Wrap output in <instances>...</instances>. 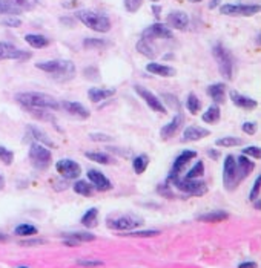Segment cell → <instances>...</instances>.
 <instances>
[{
    "mask_svg": "<svg viewBox=\"0 0 261 268\" xmlns=\"http://www.w3.org/2000/svg\"><path fill=\"white\" fill-rule=\"evenodd\" d=\"M149 157L148 155H139V157H135L134 158V161H132V167H134V172L137 173V175H142V173H145L146 172V168H148V166H149Z\"/></svg>",
    "mask_w": 261,
    "mask_h": 268,
    "instance_id": "836d02e7",
    "label": "cell"
},
{
    "mask_svg": "<svg viewBox=\"0 0 261 268\" xmlns=\"http://www.w3.org/2000/svg\"><path fill=\"white\" fill-rule=\"evenodd\" d=\"M73 19H66V17H62L60 19V22L62 23H65V25H70V26H74V22H71Z\"/></svg>",
    "mask_w": 261,
    "mask_h": 268,
    "instance_id": "9f6ffc18",
    "label": "cell"
},
{
    "mask_svg": "<svg viewBox=\"0 0 261 268\" xmlns=\"http://www.w3.org/2000/svg\"><path fill=\"white\" fill-rule=\"evenodd\" d=\"M189 2H192V3H200V2H203V0H189Z\"/></svg>",
    "mask_w": 261,
    "mask_h": 268,
    "instance_id": "94428289",
    "label": "cell"
},
{
    "mask_svg": "<svg viewBox=\"0 0 261 268\" xmlns=\"http://www.w3.org/2000/svg\"><path fill=\"white\" fill-rule=\"evenodd\" d=\"M238 268H257V264L255 262H241L238 264Z\"/></svg>",
    "mask_w": 261,
    "mask_h": 268,
    "instance_id": "11a10c76",
    "label": "cell"
},
{
    "mask_svg": "<svg viewBox=\"0 0 261 268\" xmlns=\"http://www.w3.org/2000/svg\"><path fill=\"white\" fill-rule=\"evenodd\" d=\"M75 19L95 33L105 34V33L111 31V28H112V23L108 16H105V14H102L99 11H94V9H77Z\"/></svg>",
    "mask_w": 261,
    "mask_h": 268,
    "instance_id": "3957f363",
    "label": "cell"
},
{
    "mask_svg": "<svg viewBox=\"0 0 261 268\" xmlns=\"http://www.w3.org/2000/svg\"><path fill=\"white\" fill-rule=\"evenodd\" d=\"M243 139L237 138V136H223V138H218L215 141V146L218 147H238L241 146Z\"/></svg>",
    "mask_w": 261,
    "mask_h": 268,
    "instance_id": "8d00e7d4",
    "label": "cell"
},
{
    "mask_svg": "<svg viewBox=\"0 0 261 268\" xmlns=\"http://www.w3.org/2000/svg\"><path fill=\"white\" fill-rule=\"evenodd\" d=\"M38 0H0V16H20L37 6Z\"/></svg>",
    "mask_w": 261,
    "mask_h": 268,
    "instance_id": "8992f818",
    "label": "cell"
},
{
    "mask_svg": "<svg viewBox=\"0 0 261 268\" xmlns=\"http://www.w3.org/2000/svg\"><path fill=\"white\" fill-rule=\"evenodd\" d=\"M16 101H19L25 109L59 110L62 107L56 98L42 92H20L16 95Z\"/></svg>",
    "mask_w": 261,
    "mask_h": 268,
    "instance_id": "7a4b0ae2",
    "label": "cell"
},
{
    "mask_svg": "<svg viewBox=\"0 0 261 268\" xmlns=\"http://www.w3.org/2000/svg\"><path fill=\"white\" fill-rule=\"evenodd\" d=\"M238 184H240V179L237 172L235 157H233V155H227L223 164V186L227 192H232L237 189Z\"/></svg>",
    "mask_w": 261,
    "mask_h": 268,
    "instance_id": "ba28073f",
    "label": "cell"
},
{
    "mask_svg": "<svg viewBox=\"0 0 261 268\" xmlns=\"http://www.w3.org/2000/svg\"><path fill=\"white\" fill-rule=\"evenodd\" d=\"M108 227L111 230H118V232H131L137 227L143 225V219L134 215H125L115 219H108Z\"/></svg>",
    "mask_w": 261,
    "mask_h": 268,
    "instance_id": "30bf717a",
    "label": "cell"
},
{
    "mask_svg": "<svg viewBox=\"0 0 261 268\" xmlns=\"http://www.w3.org/2000/svg\"><path fill=\"white\" fill-rule=\"evenodd\" d=\"M241 155H244V157L247 158H255V160H260L261 158V150L260 147L257 146H249V147H244Z\"/></svg>",
    "mask_w": 261,
    "mask_h": 268,
    "instance_id": "7bdbcfd3",
    "label": "cell"
},
{
    "mask_svg": "<svg viewBox=\"0 0 261 268\" xmlns=\"http://www.w3.org/2000/svg\"><path fill=\"white\" fill-rule=\"evenodd\" d=\"M81 224H83L86 229L95 227V225L99 224V210L95 208V207L89 208L86 213L81 216Z\"/></svg>",
    "mask_w": 261,
    "mask_h": 268,
    "instance_id": "d6a6232c",
    "label": "cell"
},
{
    "mask_svg": "<svg viewBox=\"0 0 261 268\" xmlns=\"http://www.w3.org/2000/svg\"><path fill=\"white\" fill-rule=\"evenodd\" d=\"M158 234H160V230H137V232L125 233V236H131V237H154Z\"/></svg>",
    "mask_w": 261,
    "mask_h": 268,
    "instance_id": "60d3db41",
    "label": "cell"
},
{
    "mask_svg": "<svg viewBox=\"0 0 261 268\" xmlns=\"http://www.w3.org/2000/svg\"><path fill=\"white\" fill-rule=\"evenodd\" d=\"M74 192L80 196H86V198H89V196L94 193V187L91 182L85 181V179H78L74 182V186H73Z\"/></svg>",
    "mask_w": 261,
    "mask_h": 268,
    "instance_id": "1f68e13d",
    "label": "cell"
},
{
    "mask_svg": "<svg viewBox=\"0 0 261 268\" xmlns=\"http://www.w3.org/2000/svg\"><path fill=\"white\" fill-rule=\"evenodd\" d=\"M143 5V0H125V9L128 12H137Z\"/></svg>",
    "mask_w": 261,
    "mask_h": 268,
    "instance_id": "bcb514c9",
    "label": "cell"
},
{
    "mask_svg": "<svg viewBox=\"0 0 261 268\" xmlns=\"http://www.w3.org/2000/svg\"><path fill=\"white\" fill-rule=\"evenodd\" d=\"M146 70L152 75H158V77H164V78H172L177 75V69H174L172 66L168 65H161V63H155L150 62L146 66Z\"/></svg>",
    "mask_w": 261,
    "mask_h": 268,
    "instance_id": "44dd1931",
    "label": "cell"
},
{
    "mask_svg": "<svg viewBox=\"0 0 261 268\" xmlns=\"http://www.w3.org/2000/svg\"><path fill=\"white\" fill-rule=\"evenodd\" d=\"M86 175H88V179H89V182H91L95 190L108 192V190L112 189V184H111V181L108 179V176H105L99 170H95V168H89Z\"/></svg>",
    "mask_w": 261,
    "mask_h": 268,
    "instance_id": "2e32d148",
    "label": "cell"
},
{
    "mask_svg": "<svg viewBox=\"0 0 261 268\" xmlns=\"http://www.w3.org/2000/svg\"><path fill=\"white\" fill-rule=\"evenodd\" d=\"M28 131H30V134L33 135V138L37 141V143H40L45 147H49V149L54 147V143H52V139L48 136V134L43 132L42 129H38L37 126H28Z\"/></svg>",
    "mask_w": 261,
    "mask_h": 268,
    "instance_id": "f1b7e54d",
    "label": "cell"
},
{
    "mask_svg": "<svg viewBox=\"0 0 261 268\" xmlns=\"http://www.w3.org/2000/svg\"><path fill=\"white\" fill-rule=\"evenodd\" d=\"M60 106H63V109L68 112V114H71L73 117H77L80 120H88L91 112L81 104V103H77V101H62Z\"/></svg>",
    "mask_w": 261,
    "mask_h": 268,
    "instance_id": "7402d4cb",
    "label": "cell"
},
{
    "mask_svg": "<svg viewBox=\"0 0 261 268\" xmlns=\"http://www.w3.org/2000/svg\"><path fill=\"white\" fill-rule=\"evenodd\" d=\"M56 170L65 178V179H77L81 175V167L74 160H59L56 163Z\"/></svg>",
    "mask_w": 261,
    "mask_h": 268,
    "instance_id": "4fadbf2b",
    "label": "cell"
},
{
    "mask_svg": "<svg viewBox=\"0 0 261 268\" xmlns=\"http://www.w3.org/2000/svg\"><path fill=\"white\" fill-rule=\"evenodd\" d=\"M115 94V89H102V88H91L88 91V98L91 103H100L103 100H106V98L112 97Z\"/></svg>",
    "mask_w": 261,
    "mask_h": 268,
    "instance_id": "484cf974",
    "label": "cell"
},
{
    "mask_svg": "<svg viewBox=\"0 0 261 268\" xmlns=\"http://www.w3.org/2000/svg\"><path fill=\"white\" fill-rule=\"evenodd\" d=\"M31 54L16 48L9 41H0V60H28Z\"/></svg>",
    "mask_w": 261,
    "mask_h": 268,
    "instance_id": "7c38bea8",
    "label": "cell"
},
{
    "mask_svg": "<svg viewBox=\"0 0 261 268\" xmlns=\"http://www.w3.org/2000/svg\"><path fill=\"white\" fill-rule=\"evenodd\" d=\"M260 207H261V205H260V201H258V200H255V208H257V210H260Z\"/></svg>",
    "mask_w": 261,
    "mask_h": 268,
    "instance_id": "91938a15",
    "label": "cell"
},
{
    "mask_svg": "<svg viewBox=\"0 0 261 268\" xmlns=\"http://www.w3.org/2000/svg\"><path fill=\"white\" fill-rule=\"evenodd\" d=\"M83 75H85L88 80H91V81H100V72H99V69L95 67V66H88V67L85 69Z\"/></svg>",
    "mask_w": 261,
    "mask_h": 268,
    "instance_id": "ee69618b",
    "label": "cell"
},
{
    "mask_svg": "<svg viewBox=\"0 0 261 268\" xmlns=\"http://www.w3.org/2000/svg\"><path fill=\"white\" fill-rule=\"evenodd\" d=\"M63 244L70 245V247H77L80 242H91L95 239V236L92 233L88 232H73V233H66L63 234Z\"/></svg>",
    "mask_w": 261,
    "mask_h": 268,
    "instance_id": "ffe728a7",
    "label": "cell"
},
{
    "mask_svg": "<svg viewBox=\"0 0 261 268\" xmlns=\"http://www.w3.org/2000/svg\"><path fill=\"white\" fill-rule=\"evenodd\" d=\"M152 12H154L155 19L160 20V17H161V6L160 5H152Z\"/></svg>",
    "mask_w": 261,
    "mask_h": 268,
    "instance_id": "f5cc1de1",
    "label": "cell"
},
{
    "mask_svg": "<svg viewBox=\"0 0 261 268\" xmlns=\"http://www.w3.org/2000/svg\"><path fill=\"white\" fill-rule=\"evenodd\" d=\"M36 67L43 70V72L52 75L54 80L60 83L71 81L75 77V65L71 60H48V62H38Z\"/></svg>",
    "mask_w": 261,
    "mask_h": 268,
    "instance_id": "6da1fadb",
    "label": "cell"
},
{
    "mask_svg": "<svg viewBox=\"0 0 261 268\" xmlns=\"http://www.w3.org/2000/svg\"><path fill=\"white\" fill-rule=\"evenodd\" d=\"M197 158V152L195 150H183L178 157L175 158L174 164H172V168L169 175H180V172L183 170V168L190 163V160Z\"/></svg>",
    "mask_w": 261,
    "mask_h": 268,
    "instance_id": "ac0fdd59",
    "label": "cell"
},
{
    "mask_svg": "<svg viewBox=\"0 0 261 268\" xmlns=\"http://www.w3.org/2000/svg\"><path fill=\"white\" fill-rule=\"evenodd\" d=\"M150 2H152V3H157V2H160V0H150Z\"/></svg>",
    "mask_w": 261,
    "mask_h": 268,
    "instance_id": "6125c7cd",
    "label": "cell"
},
{
    "mask_svg": "<svg viewBox=\"0 0 261 268\" xmlns=\"http://www.w3.org/2000/svg\"><path fill=\"white\" fill-rule=\"evenodd\" d=\"M260 186H261V178L258 176V178L255 179V182H254V187H252L251 195H249V200H251V201L258 200V196H260Z\"/></svg>",
    "mask_w": 261,
    "mask_h": 268,
    "instance_id": "c3c4849f",
    "label": "cell"
},
{
    "mask_svg": "<svg viewBox=\"0 0 261 268\" xmlns=\"http://www.w3.org/2000/svg\"><path fill=\"white\" fill-rule=\"evenodd\" d=\"M45 244L43 239H28V241H20V245L23 247H36V245H42Z\"/></svg>",
    "mask_w": 261,
    "mask_h": 268,
    "instance_id": "816d5d0a",
    "label": "cell"
},
{
    "mask_svg": "<svg viewBox=\"0 0 261 268\" xmlns=\"http://www.w3.org/2000/svg\"><path fill=\"white\" fill-rule=\"evenodd\" d=\"M14 233L17 236H34L38 233V229L36 225H31V224H20L14 229Z\"/></svg>",
    "mask_w": 261,
    "mask_h": 268,
    "instance_id": "74e56055",
    "label": "cell"
},
{
    "mask_svg": "<svg viewBox=\"0 0 261 268\" xmlns=\"http://www.w3.org/2000/svg\"><path fill=\"white\" fill-rule=\"evenodd\" d=\"M106 46V41L102 38H85L83 48L85 49H103Z\"/></svg>",
    "mask_w": 261,
    "mask_h": 268,
    "instance_id": "ab89813d",
    "label": "cell"
},
{
    "mask_svg": "<svg viewBox=\"0 0 261 268\" xmlns=\"http://www.w3.org/2000/svg\"><path fill=\"white\" fill-rule=\"evenodd\" d=\"M237 161V172H238V179L240 182L244 181L247 176H249L252 172H254V168H255V164L247 158L244 157V155H240L238 158H235Z\"/></svg>",
    "mask_w": 261,
    "mask_h": 268,
    "instance_id": "cb8c5ba5",
    "label": "cell"
},
{
    "mask_svg": "<svg viewBox=\"0 0 261 268\" xmlns=\"http://www.w3.org/2000/svg\"><path fill=\"white\" fill-rule=\"evenodd\" d=\"M166 184H172L175 189L190 196H203L208 193V186L200 179H186L180 178L178 175H168Z\"/></svg>",
    "mask_w": 261,
    "mask_h": 268,
    "instance_id": "277c9868",
    "label": "cell"
},
{
    "mask_svg": "<svg viewBox=\"0 0 261 268\" xmlns=\"http://www.w3.org/2000/svg\"><path fill=\"white\" fill-rule=\"evenodd\" d=\"M211 131L200 128V126H189L183 131V141H200L203 138H208Z\"/></svg>",
    "mask_w": 261,
    "mask_h": 268,
    "instance_id": "d4e9b609",
    "label": "cell"
},
{
    "mask_svg": "<svg viewBox=\"0 0 261 268\" xmlns=\"http://www.w3.org/2000/svg\"><path fill=\"white\" fill-rule=\"evenodd\" d=\"M212 55L218 65V70H220V74H222V77L224 80L230 81L232 75H233V59H232L230 52L222 43H215L212 48Z\"/></svg>",
    "mask_w": 261,
    "mask_h": 268,
    "instance_id": "5b68a950",
    "label": "cell"
},
{
    "mask_svg": "<svg viewBox=\"0 0 261 268\" xmlns=\"http://www.w3.org/2000/svg\"><path fill=\"white\" fill-rule=\"evenodd\" d=\"M183 121H185V117H183L182 112L178 110V114L168 124H164L163 128H161V131H160L161 139H169V138H172L178 132V129H180L182 126H183Z\"/></svg>",
    "mask_w": 261,
    "mask_h": 268,
    "instance_id": "e0dca14e",
    "label": "cell"
},
{
    "mask_svg": "<svg viewBox=\"0 0 261 268\" xmlns=\"http://www.w3.org/2000/svg\"><path fill=\"white\" fill-rule=\"evenodd\" d=\"M142 37L152 41V40H157V38H172L174 33H172V30L166 23L157 22L154 25L148 26L146 30L142 33Z\"/></svg>",
    "mask_w": 261,
    "mask_h": 268,
    "instance_id": "5bb4252c",
    "label": "cell"
},
{
    "mask_svg": "<svg viewBox=\"0 0 261 268\" xmlns=\"http://www.w3.org/2000/svg\"><path fill=\"white\" fill-rule=\"evenodd\" d=\"M208 155H209V158H211V160H218V158H220V152L215 150V149H209V150H208Z\"/></svg>",
    "mask_w": 261,
    "mask_h": 268,
    "instance_id": "db71d44e",
    "label": "cell"
},
{
    "mask_svg": "<svg viewBox=\"0 0 261 268\" xmlns=\"http://www.w3.org/2000/svg\"><path fill=\"white\" fill-rule=\"evenodd\" d=\"M30 161L37 170H46L52 161L51 150L40 143H33L30 147Z\"/></svg>",
    "mask_w": 261,
    "mask_h": 268,
    "instance_id": "52a82bcc",
    "label": "cell"
},
{
    "mask_svg": "<svg viewBox=\"0 0 261 268\" xmlns=\"http://www.w3.org/2000/svg\"><path fill=\"white\" fill-rule=\"evenodd\" d=\"M134 91L137 92V95H139L140 98H143L145 103L149 106V109H152V110L158 112V114H166V112H168L166 106H164V104L161 103L160 98L155 97L149 89L140 86V84H135V86H134Z\"/></svg>",
    "mask_w": 261,
    "mask_h": 268,
    "instance_id": "8fae6325",
    "label": "cell"
},
{
    "mask_svg": "<svg viewBox=\"0 0 261 268\" xmlns=\"http://www.w3.org/2000/svg\"><path fill=\"white\" fill-rule=\"evenodd\" d=\"M206 94L215 104H223L226 101V84L224 83H215L211 84L206 89Z\"/></svg>",
    "mask_w": 261,
    "mask_h": 268,
    "instance_id": "603a6c76",
    "label": "cell"
},
{
    "mask_svg": "<svg viewBox=\"0 0 261 268\" xmlns=\"http://www.w3.org/2000/svg\"><path fill=\"white\" fill-rule=\"evenodd\" d=\"M227 218H229L227 211H224V210H214V211H209V213L200 215L197 219L200 222H222V221H226Z\"/></svg>",
    "mask_w": 261,
    "mask_h": 268,
    "instance_id": "f546056e",
    "label": "cell"
},
{
    "mask_svg": "<svg viewBox=\"0 0 261 268\" xmlns=\"http://www.w3.org/2000/svg\"><path fill=\"white\" fill-rule=\"evenodd\" d=\"M89 138L92 141H97V143H111V141H114L111 135H106V134H91Z\"/></svg>",
    "mask_w": 261,
    "mask_h": 268,
    "instance_id": "7dc6e473",
    "label": "cell"
},
{
    "mask_svg": "<svg viewBox=\"0 0 261 268\" xmlns=\"http://www.w3.org/2000/svg\"><path fill=\"white\" fill-rule=\"evenodd\" d=\"M166 25L171 30L186 31L189 26V16L185 11H171L166 16Z\"/></svg>",
    "mask_w": 261,
    "mask_h": 268,
    "instance_id": "9a60e30c",
    "label": "cell"
},
{
    "mask_svg": "<svg viewBox=\"0 0 261 268\" xmlns=\"http://www.w3.org/2000/svg\"><path fill=\"white\" fill-rule=\"evenodd\" d=\"M3 186H5V179H3V176L0 175V190L3 189Z\"/></svg>",
    "mask_w": 261,
    "mask_h": 268,
    "instance_id": "680465c9",
    "label": "cell"
},
{
    "mask_svg": "<svg viewBox=\"0 0 261 268\" xmlns=\"http://www.w3.org/2000/svg\"><path fill=\"white\" fill-rule=\"evenodd\" d=\"M204 175V164L203 161H197L194 166L190 167V170L186 173V179H195V178H200Z\"/></svg>",
    "mask_w": 261,
    "mask_h": 268,
    "instance_id": "f35d334b",
    "label": "cell"
},
{
    "mask_svg": "<svg viewBox=\"0 0 261 268\" xmlns=\"http://www.w3.org/2000/svg\"><path fill=\"white\" fill-rule=\"evenodd\" d=\"M85 157L89 160V161H94L97 164H109L111 163V158H109V155L105 153V152H85Z\"/></svg>",
    "mask_w": 261,
    "mask_h": 268,
    "instance_id": "d590c367",
    "label": "cell"
},
{
    "mask_svg": "<svg viewBox=\"0 0 261 268\" xmlns=\"http://www.w3.org/2000/svg\"><path fill=\"white\" fill-rule=\"evenodd\" d=\"M222 118V110H220V106L218 104H212L208 107V110L204 112L201 115V120L206 123V124H217Z\"/></svg>",
    "mask_w": 261,
    "mask_h": 268,
    "instance_id": "4dcf8cb0",
    "label": "cell"
},
{
    "mask_svg": "<svg viewBox=\"0 0 261 268\" xmlns=\"http://www.w3.org/2000/svg\"><path fill=\"white\" fill-rule=\"evenodd\" d=\"M8 241V236L3 234V233H0V242H6Z\"/></svg>",
    "mask_w": 261,
    "mask_h": 268,
    "instance_id": "6f0895ef",
    "label": "cell"
},
{
    "mask_svg": "<svg viewBox=\"0 0 261 268\" xmlns=\"http://www.w3.org/2000/svg\"><path fill=\"white\" fill-rule=\"evenodd\" d=\"M0 161H2L3 164H6V166H11L12 161H14V153H12L9 149L0 146Z\"/></svg>",
    "mask_w": 261,
    "mask_h": 268,
    "instance_id": "b9f144b4",
    "label": "cell"
},
{
    "mask_svg": "<svg viewBox=\"0 0 261 268\" xmlns=\"http://www.w3.org/2000/svg\"><path fill=\"white\" fill-rule=\"evenodd\" d=\"M186 109L189 110L190 115H197L200 109H201V101L197 98V95L194 92H190L187 95V100H186Z\"/></svg>",
    "mask_w": 261,
    "mask_h": 268,
    "instance_id": "e575fe53",
    "label": "cell"
},
{
    "mask_svg": "<svg viewBox=\"0 0 261 268\" xmlns=\"http://www.w3.org/2000/svg\"><path fill=\"white\" fill-rule=\"evenodd\" d=\"M260 5H244V3H224L220 6V14L229 17H252L260 12Z\"/></svg>",
    "mask_w": 261,
    "mask_h": 268,
    "instance_id": "9c48e42d",
    "label": "cell"
},
{
    "mask_svg": "<svg viewBox=\"0 0 261 268\" xmlns=\"http://www.w3.org/2000/svg\"><path fill=\"white\" fill-rule=\"evenodd\" d=\"M19 268H28V267H19Z\"/></svg>",
    "mask_w": 261,
    "mask_h": 268,
    "instance_id": "be15d7a7",
    "label": "cell"
},
{
    "mask_svg": "<svg viewBox=\"0 0 261 268\" xmlns=\"http://www.w3.org/2000/svg\"><path fill=\"white\" fill-rule=\"evenodd\" d=\"M77 265L80 267H86V268H94V267H102L103 262L102 261H86V259H78Z\"/></svg>",
    "mask_w": 261,
    "mask_h": 268,
    "instance_id": "681fc988",
    "label": "cell"
},
{
    "mask_svg": "<svg viewBox=\"0 0 261 268\" xmlns=\"http://www.w3.org/2000/svg\"><path fill=\"white\" fill-rule=\"evenodd\" d=\"M0 25H3L6 28H19L22 25V20L16 16H6V19L0 20Z\"/></svg>",
    "mask_w": 261,
    "mask_h": 268,
    "instance_id": "f6af8a7d",
    "label": "cell"
},
{
    "mask_svg": "<svg viewBox=\"0 0 261 268\" xmlns=\"http://www.w3.org/2000/svg\"><path fill=\"white\" fill-rule=\"evenodd\" d=\"M229 98H230V101L235 104L237 107L240 109H246V110H252L258 106V101L254 100V98L251 97H246L237 91H229Z\"/></svg>",
    "mask_w": 261,
    "mask_h": 268,
    "instance_id": "d6986e66",
    "label": "cell"
},
{
    "mask_svg": "<svg viewBox=\"0 0 261 268\" xmlns=\"http://www.w3.org/2000/svg\"><path fill=\"white\" fill-rule=\"evenodd\" d=\"M25 41L34 49H43V48L49 46V43H51L49 38L42 34H26Z\"/></svg>",
    "mask_w": 261,
    "mask_h": 268,
    "instance_id": "83f0119b",
    "label": "cell"
},
{
    "mask_svg": "<svg viewBox=\"0 0 261 268\" xmlns=\"http://www.w3.org/2000/svg\"><path fill=\"white\" fill-rule=\"evenodd\" d=\"M255 129H257V126H255L254 123H251V121H246V123H243V126H241V131H243L244 134H247V135H254V134H255Z\"/></svg>",
    "mask_w": 261,
    "mask_h": 268,
    "instance_id": "f907efd6",
    "label": "cell"
},
{
    "mask_svg": "<svg viewBox=\"0 0 261 268\" xmlns=\"http://www.w3.org/2000/svg\"><path fill=\"white\" fill-rule=\"evenodd\" d=\"M135 49H137V52H140V54L143 55V57H146V59H149V60L155 59V55H157L155 48L152 46V43H150V40H146V38H143V37H142L139 41H137Z\"/></svg>",
    "mask_w": 261,
    "mask_h": 268,
    "instance_id": "4316f807",
    "label": "cell"
}]
</instances>
